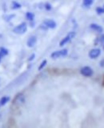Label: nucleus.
<instances>
[{
	"instance_id": "obj_1",
	"label": "nucleus",
	"mask_w": 104,
	"mask_h": 128,
	"mask_svg": "<svg viewBox=\"0 0 104 128\" xmlns=\"http://www.w3.org/2000/svg\"><path fill=\"white\" fill-rule=\"evenodd\" d=\"M27 30V25L26 22H22L20 23L19 25H18L17 26H15L14 28L13 31L14 32L15 34H24Z\"/></svg>"
},
{
	"instance_id": "obj_2",
	"label": "nucleus",
	"mask_w": 104,
	"mask_h": 128,
	"mask_svg": "<svg viewBox=\"0 0 104 128\" xmlns=\"http://www.w3.org/2000/svg\"><path fill=\"white\" fill-rule=\"evenodd\" d=\"M75 34H75V32H74V31L70 32V33L68 34L65 38H63L61 40V42H59V46H64V45H66V44L69 42L72 38L75 37Z\"/></svg>"
},
{
	"instance_id": "obj_3",
	"label": "nucleus",
	"mask_w": 104,
	"mask_h": 128,
	"mask_svg": "<svg viewBox=\"0 0 104 128\" xmlns=\"http://www.w3.org/2000/svg\"><path fill=\"white\" fill-rule=\"evenodd\" d=\"M67 54V50L66 49H63L61 50H56L51 54V58H58L60 57H64Z\"/></svg>"
},
{
	"instance_id": "obj_4",
	"label": "nucleus",
	"mask_w": 104,
	"mask_h": 128,
	"mask_svg": "<svg viewBox=\"0 0 104 128\" xmlns=\"http://www.w3.org/2000/svg\"><path fill=\"white\" fill-rule=\"evenodd\" d=\"M80 72L83 76H86V77H90L93 74V70L90 66H83Z\"/></svg>"
},
{
	"instance_id": "obj_5",
	"label": "nucleus",
	"mask_w": 104,
	"mask_h": 128,
	"mask_svg": "<svg viewBox=\"0 0 104 128\" xmlns=\"http://www.w3.org/2000/svg\"><path fill=\"white\" fill-rule=\"evenodd\" d=\"M100 54H101V50L98 49V48H94V49H92L90 50L89 57L90 58H96L100 55Z\"/></svg>"
},
{
	"instance_id": "obj_6",
	"label": "nucleus",
	"mask_w": 104,
	"mask_h": 128,
	"mask_svg": "<svg viewBox=\"0 0 104 128\" xmlns=\"http://www.w3.org/2000/svg\"><path fill=\"white\" fill-rule=\"evenodd\" d=\"M44 25H45L46 27L50 28V29H54V28L56 27V22L52 19H46L44 20Z\"/></svg>"
},
{
	"instance_id": "obj_7",
	"label": "nucleus",
	"mask_w": 104,
	"mask_h": 128,
	"mask_svg": "<svg viewBox=\"0 0 104 128\" xmlns=\"http://www.w3.org/2000/svg\"><path fill=\"white\" fill-rule=\"evenodd\" d=\"M90 29L97 31V32H98V33H102V32L103 31V28L97 23H91L90 25Z\"/></svg>"
},
{
	"instance_id": "obj_8",
	"label": "nucleus",
	"mask_w": 104,
	"mask_h": 128,
	"mask_svg": "<svg viewBox=\"0 0 104 128\" xmlns=\"http://www.w3.org/2000/svg\"><path fill=\"white\" fill-rule=\"evenodd\" d=\"M36 42H37V38L35 37V36H31V37L29 38V39L27 40V46L28 47H33Z\"/></svg>"
},
{
	"instance_id": "obj_9",
	"label": "nucleus",
	"mask_w": 104,
	"mask_h": 128,
	"mask_svg": "<svg viewBox=\"0 0 104 128\" xmlns=\"http://www.w3.org/2000/svg\"><path fill=\"white\" fill-rule=\"evenodd\" d=\"M24 102H25V98H24L23 95H18V97L14 99V102L19 104V105H22Z\"/></svg>"
},
{
	"instance_id": "obj_10",
	"label": "nucleus",
	"mask_w": 104,
	"mask_h": 128,
	"mask_svg": "<svg viewBox=\"0 0 104 128\" xmlns=\"http://www.w3.org/2000/svg\"><path fill=\"white\" fill-rule=\"evenodd\" d=\"M82 4L84 6L86 7H90L92 4H93V0H83Z\"/></svg>"
},
{
	"instance_id": "obj_11",
	"label": "nucleus",
	"mask_w": 104,
	"mask_h": 128,
	"mask_svg": "<svg viewBox=\"0 0 104 128\" xmlns=\"http://www.w3.org/2000/svg\"><path fill=\"white\" fill-rule=\"evenodd\" d=\"M26 18L29 20V21H33L34 18V14L32 12H27L26 14Z\"/></svg>"
},
{
	"instance_id": "obj_12",
	"label": "nucleus",
	"mask_w": 104,
	"mask_h": 128,
	"mask_svg": "<svg viewBox=\"0 0 104 128\" xmlns=\"http://www.w3.org/2000/svg\"><path fill=\"white\" fill-rule=\"evenodd\" d=\"M10 100V98L7 97V96H5V97H2L0 100V104L1 105H5L6 102H8V101Z\"/></svg>"
},
{
	"instance_id": "obj_13",
	"label": "nucleus",
	"mask_w": 104,
	"mask_h": 128,
	"mask_svg": "<svg viewBox=\"0 0 104 128\" xmlns=\"http://www.w3.org/2000/svg\"><path fill=\"white\" fill-rule=\"evenodd\" d=\"M19 8H21V4L14 1L12 2V9L16 10V9H19Z\"/></svg>"
},
{
	"instance_id": "obj_14",
	"label": "nucleus",
	"mask_w": 104,
	"mask_h": 128,
	"mask_svg": "<svg viewBox=\"0 0 104 128\" xmlns=\"http://www.w3.org/2000/svg\"><path fill=\"white\" fill-rule=\"evenodd\" d=\"M96 12H97L98 14H104V7L98 6L96 8Z\"/></svg>"
},
{
	"instance_id": "obj_15",
	"label": "nucleus",
	"mask_w": 104,
	"mask_h": 128,
	"mask_svg": "<svg viewBox=\"0 0 104 128\" xmlns=\"http://www.w3.org/2000/svg\"><path fill=\"white\" fill-rule=\"evenodd\" d=\"M46 63H47V61H46V60H43V61L41 62V64L39 65V66H38V70H41L42 69V68L46 65Z\"/></svg>"
},
{
	"instance_id": "obj_16",
	"label": "nucleus",
	"mask_w": 104,
	"mask_h": 128,
	"mask_svg": "<svg viewBox=\"0 0 104 128\" xmlns=\"http://www.w3.org/2000/svg\"><path fill=\"white\" fill-rule=\"evenodd\" d=\"M0 53L2 54V56L6 55L8 54V50L6 49H5V48H1V49H0Z\"/></svg>"
},
{
	"instance_id": "obj_17",
	"label": "nucleus",
	"mask_w": 104,
	"mask_h": 128,
	"mask_svg": "<svg viewBox=\"0 0 104 128\" xmlns=\"http://www.w3.org/2000/svg\"><path fill=\"white\" fill-rule=\"evenodd\" d=\"M44 6H45V9H46V10H50L52 9V6H51V4H50L49 2H46Z\"/></svg>"
},
{
	"instance_id": "obj_18",
	"label": "nucleus",
	"mask_w": 104,
	"mask_h": 128,
	"mask_svg": "<svg viewBox=\"0 0 104 128\" xmlns=\"http://www.w3.org/2000/svg\"><path fill=\"white\" fill-rule=\"evenodd\" d=\"M34 57H35V54H32V55L30 56V58L28 59V60H29V61H32V60H33V59L34 58Z\"/></svg>"
},
{
	"instance_id": "obj_19",
	"label": "nucleus",
	"mask_w": 104,
	"mask_h": 128,
	"mask_svg": "<svg viewBox=\"0 0 104 128\" xmlns=\"http://www.w3.org/2000/svg\"><path fill=\"white\" fill-rule=\"evenodd\" d=\"M2 54L0 53V59H1V58H2Z\"/></svg>"
},
{
	"instance_id": "obj_20",
	"label": "nucleus",
	"mask_w": 104,
	"mask_h": 128,
	"mask_svg": "<svg viewBox=\"0 0 104 128\" xmlns=\"http://www.w3.org/2000/svg\"><path fill=\"white\" fill-rule=\"evenodd\" d=\"M103 49H104V46H103Z\"/></svg>"
}]
</instances>
